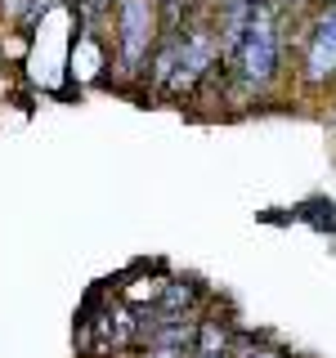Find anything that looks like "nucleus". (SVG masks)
Returning <instances> with one entry per match:
<instances>
[{
	"mask_svg": "<svg viewBox=\"0 0 336 358\" xmlns=\"http://www.w3.org/2000/svg\"><path fill=\"white\" fill-rule=\"evenodd\" d=\"M278 5L283 0H255L251 18L242 27V41L224 54V67L251 90H260L278 76V59H283V14H278Z\"/></svg>",
	"mask_w": 336,
	"mask_h": 358,
	"instance_id": "f257e3e1",
	"label": "nucleus"
},
{
	"mask_svg": "<svg viewBox=\"0 0 336 358\" xmlns=\"http://www.w3.org/2000/svg\"><path fill=\"white\" fill-rule=\"evenodd\" d=\"M157 36H162L157 0H121L117 5V50H121L126 72H139L144 63H153Z\"/></svg>",
	"mask_w": 336,
	"mask_h": 358,
	"instance_id": "f03ea898",
	"label": "nucleus"
},
{
	"mask_svg": "<svg viewBox=\"0 0 336 358\" xmlns=\"http://www.w3.org/2000/svg\"><path fill=\"white\" fill-rule=\"evenodd\" d=\"M305 81L309 85L336 81V5H328L314 18V31L305 45Z\"/></svg>",
	"mask_w": 336,
	"mask_h": 358,
	"instance_id": "7ed1b4c3",
	"label": "nucleus"
},
{
	"mask_svg": "<svg viewBox=\"0 0 336 358\" xmlns=\"http://www.w3.org/2000/svg\"><path fill=\"white\" fill-rule=\"evenodd\" d=\"M117 5H121V0H117ZM76 9H81L85 22H94L99 14H108V9H112V0H76Z\"/></svg>",
	"mask_w": 336,
	"mask_h": 358,
	"instance_id": "20e7f679",
	"label": "nucleus"
},
{
	"mask_svg": "<svg viewBox=\"0 0 336 358\" xmlns=\"http://www.w3.org/2000/svg\"><path fill=\"white\" fill-rule=\"evenodd\" d=\"M233 358H283L278 350H265V345H255V350H238Z\"/></svg>",
	"mask_w": 336,
	"mask_h": 358,
	"instance_id": "39448f33",
	"label": "nucleus"
},
{
	"mask_svg": "<svg viewBox=\"0 0 336 358\" xmlns=\"http://www.w3.org/2000/svg\"><path fill=\"white\" fill-rule=\"evenodd\" d=\"M287 5H300V0H287Z\"/></svg>",
	"mask_w": 336,
	"mask_h": 358,
	"instance_id": "423d86ee",
	"label": "nucleus"
},
{
	"mask_svg": "<svg viewBox=\"0 0 336 358\" xmlns=\"http://www.w3.org/2000/svg\"><path fill=\"white\" fill-rule=\"evenodd\" d=\"M328 5H336V0H328Z\"/></svg>",
	"mask_w": 336,
	"mask_h": 358,
	"instance_id": "0eeeda50",
	"label": "nucleus"
},
{
	"mask_svg": "<svg viewBox=\"0 0 336 358\" xmlns=\"http://www.w3.org/2000/svg\"><path fill=\"white\" fill-rule=\"evenodd\" d=\"M144 358H148V354H144Z\"/></svg>",
	"mask_w": 336,
	"mask_h": 358,
	"instance_id": "6e6552de",
	"label": "nucleus"
}]
</instances>
